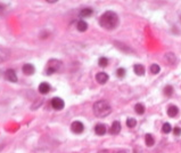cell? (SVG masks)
Listing matches in <instances>:
<instances>
[{
    "label": "cell",
    "instance_id": "6da1fadb",
    "mask_svg": "<svg viewBox=\"0 0 181 153\" xmlns=\"http://www.w3.org/2000/svg\"><path fill=\"white\" fill-rule=\"evenodd\" d=\"M99 24L106 30H114L119 24V16L114 12H106L99 18Z\"/></svg>",
    "mask_w": 181,
    "mask_h": 153
},
{
    "label": "cell",
    "instance_id": "7a4b0ae2",
    "mask_svg": "<svg viewBox=\"0 0 181 153\" xmlns=\"http://www.w3.org/2000/svg\"><path fill=\"white\" fill-rule=\"evenodd\" d=\"M112 111V108L107 101H98L93 104V112L96 114V117L98 118H105L107 117Z\"/></svg>",
    "mask_w": 181,
    "mask_h": 153
},
{
    "label": "cell",
    "instance_id": "3957f363",
    "mask_svg": "<svg viewBox=\"0 0 181 153\" xmlns=\"http://www.w3.org/2000/svg\"><path fill=\"white\" fill-rule=\"evenodd\" d=\"M62 68V62L58 60H50L47 63V66H46V73L47 74H52V73H55L57 72L59 69Z\"/></svg>",
    "mask_w": 181,
    "mask_h": 153
},
{
    "label": "cell",
    "instance_id": "277c9868",
    "mask_svg": "<svg viewBox=\"0 0 181 153\" xmlns=\"http://www.w3.org/2000/svg\"><path fill=\"white\" fill-rule=\"evenodd\" d=\"M71 130L74 134H81L85 130V126L80 121H74L72 125H71Z\"/></svg>",
    "mask_w": 181,
    "mask_h": 153
},
{
    "label": "cell",
    "instance_id": "5b68a950",
    "mask_svg": "<svg viewBox=\"0 0 181 153\" xmlns=\"http://www.w3.org/2000/svg\"><path fill=\"white\" fill-rule=\"evenodd\" d=\"M51 106L54 108L55 110H62V109H64V101L62 100V98H59V97H54L51 100Z\"/></svg>",
    "mask_w": 181,
    "mask_h": 153
},
{
    "label": "cell",
    "instance_id": "8992f818",
    "mask_svg": "<svg viewBox=\"0 0 181 153\" xmlns=\"http://www.w3.org/2000/svg\"><path fill=\"white\" fill-rule=\"evenodd\" d=\"M5 78L8 81H10V82H17L16 72H15L13 69H9V70H7V71L5 72Z\"/></svg>",
    "mask_w": 181,
    "mask_h": 153
},
{
    "label": "cell",
    "instance_id": "52a82bcc",
    "mask_svg": "<svg viewBox=\"0 0 181 153\" xmlns=\"http://www.w3.org/2000/svg\"><path fill=\"white\" fill-rule=\"evenodd\" d=\"M164 61L169 65H173L177 63V56L173 53H166L164 55Z\"/></svg>",
    "mask_w": 181,
    "mask_h": 153
},
{
    "label": "cell",
    "instance_id": "ba28073f",
    "mask_svg": "<svg viewBox=\"0 0 181 153\" xmlns=\"http://www.w3.org/2000/svg\"><path fill=\"white\" fill-rule=\"evenodd\" d=\"M96 80L98 84H106L107 80H108V74L105 72H99L96 74Z\"/></svg>",
    "mask_w": 181,
    "mask_h": 153
},
{
    "label": "cell",
    "instance_id": "9c48e42d",
    "mask_svg": "<svg viewBox=\"0 0 181 153\" xmlns=\"http://www.w3.org/2000/svg\"><path fill=\"white\" fill-rule=\"evenodd\" d=\"M23 73L26 74V76H32L33 73L36 72V68L33 66L32 64H25L23 65Z\"/></svg>",
    "mask_w": 181,
    "mask_h": 153
},
{
    "label": "cell",
    "instance_id": "30bf717a",
    "mask_svg": "<svg viewBox=\"0 0 181 153\" xmlns=\"http://www.w3.org/2000/svg\"><path fill=\"white\" fill-rule=\"evenodd\" d=\"M50 92V85L48 82H41L39 85V93L42 94V95H46Z\"/></svg>",
    "mask_w": 181,
    "mask_h": 153
},
{
    "label": "cell",
    "instance_id": "8fae6325",
    "mask_svg": "<svg viewBox=\"0 0 181 153\" xmlns=\"http://www.w3.org/2000/svg\"><path fill=\"white\" fill-rule=\"evenodd\" d=\"M120 131H121V124L119 121H114L111 129H109V133L112 134V135H117Z\"/></svg>",
    "mask_w": 181,
    "mask_h": 153
},
{
    "label": "cell",
    "instance_id": "7c38bea8",
    "mask_svg": "<svg viewBox=\"0 0 181 153\" xmlns=\"http://www.w3.org/2000/svg\"><path fill=\"white\" fill-rule=\"evenodd\" d=\"M10 56V53L8 49L5 48H0V63H2L5 61H7Z\"/></svg>",
    "mask_w": 181,
    "mask_h": 153
},
{
    "label": "cell",
    "instance_id": "4fadbf2b",
    "mask_svg": "<svg viewBox=\"0 0 181 153\" xmlns=\"http://www.w3.org/2000/svg\"><path fill=\"white\" fill-rule=\"evenodd\" d=\"M178 113H179V109H178L175 105L169 106V109H168V116L170 118H175L178 116Z\"/></svg>",
    "mask_w": 181,
    "mask_h": 153
},
{
    "label": "cell",
    "instance_id": "5bb4252c",
    "mask_svg": "<svg viewBox=\"0 0 181 153\" xmlns=\"http://www.w3.org/2000/svg\"><path fill=\"white\" fill-rule=\"evenodd\" d=\"M106 127H105L104 125H101V124H99V125H97L96 127H95V133L98 135V136H103V135H105L106 134Z\"/></svg>",
    "mask_w": 181,
    "mask_h": 153
},
{
    "label": "cell",
    "instance_id": "9a60e30c",
    "mask_svg": "<svg viewBox=\"0 0 181 153\" xmlns=\"http://www.w3.org/2000/svg\"><path fill=\"white\" fill-rule=\"evenodd\" d=\"M133 71L137 76H144L145 74V68L141 64H137L133 66Z\"/></svg>",
    "mask_w": 181,
    "mask_h": 153
},
{
    "label": "cell",
    "instance_id": "2e32d148",
    "mask_svg": "<svg viewBox=\"0 0 181 153\" xmlns=\"http://www.w3.org/2000/svg\"><path fill=\"white\" fill-rule=\"evenodd\" d=\"M77 28L79 31H81V32H85V31H87V29H88V24H87V22H85V21H79L77 22Z\"/></svg>",
    "mask_w": 181,
    "mask_h": 153
},
{
    "label": "cell",
    "instance_id": "e0dca14e",
    "mask_svg": "<svg viewBox=\"0 0 181 153\" xmlns=\"http://www.w3.org/2000/svg\"><path fill=\"white\" fill-rule=\"evenodd\" d=\"M145 142H146V145H147V146H153L154 143H155V139H154V137L152 136L150 134H146Z\"/></svg>",
    "mask_w": 181,
    "mask_h": 153
},
{
    "label": "cell",
    "instance_id": "ac0fdd59",
    "mask_svg": "<svg viewBox=\"0 0 181 153\" xmlns=\"http://www.w3.org/2000/svg\"><path fill=\"white\" fill-rule=\"evenodd\" d=\"M92 13H93V10L91 8H85L80 12V16L89 17V16H91V15H92Z\"/></svg>",
    "mask_w": 181,
    "mask_h": 153
},
{
    "label": "cell",
    "instance_id": "d6986e66",
    "mask_svg": "<svg viewBox=\"0 0 181 153\" xmlns=\"http://www.w3.org/2000/svg\"><path fill=\"white\" fill-rule=\"evenodd\" d=\"M136 125H137V120L136 119H133V118H128L126 119V126L129 128H133V127H136Z\"/></svg>",
    "mask_w": 181,
    "mask_h": 153
},
{
    "label": "cell",
    "instance_id": "ffe728a7",
    "mask_svg": "<svg viewBox=\"0 0 181 153\" xmlns=\"http://www.w3.org/2000/svg\"><path fill=\"white\" fill-rule=\"evenodd\" d=\"M134 110H136V112H137L138 114H144V113H145V106L142 104H140V103L134 106Z\"/></svg>",
    "mask_w": 181,
    "mask_h": 153
},
{
    "label": "cell",
    "instance_id": "44dd1931",
    "mask_svg": "<svg viewBox=\"0 0 181 153\" xmlns=\"http://www.w3.org/2000/svg\"><path fill=\"white\" fill-rule=\"evenodd\" d=\"M150 71H152L153 74H157V73L161 71V68H160V65L158 64H152V66H150Z\"/></svg>",
    "mask_w": 181,
    "mask_h": 153
},
{
    "label": "cell",
    "instance_id": "7402d4cb",
    "mask_svg": "<svg viewBox=\"0 0 181 153\" xmlns=\"http://www.w3.org/2000/svg\"><path fill=\"white\" fill-rule=\"evenodd\" d=\"M98 64L100 65L101 68H105V66H107V64H108V60L106 57H100L99 61H98Z\"/></svg>",
    "mask_w": 181,
    "mask_h": 153
},
{
    "label": "cell",
    "instance_id": "603a6c76",
    "mask_svg": "<svg viewBox=\"0 0 181 153\" xmlns=\"http://www.w3.org/2000/svg\"><path fill=\"white\" fill-rule=\"evenodd\" d=\"M171 130H172V128H171V125H170V124H168V122H166V124H164V125H163V127H162V131H163L164 134H169Z\"/></svg>",
    "mask_w": 181,
    "mask_h": 153
},
{
    "label": "cell",
    "instance_id": "cb8c5ba5",
    "mask_svg": "<svg viewBox=\"0 0 181 153\" xmlns=\"http://www.w3.org/2000/svg\"><path fill=\"white\" fill-rule=\"evenodd\" d=\"M164 94L166 96H171L173 94V87L172 86H166L164 88Z\"/></svg>",
    "mask_w": 181,
    "mask_h": 153
},
{
    "label": "cell",
    "instance_id": "d4e9b609",
    "mask_svg": "<svg viewBox=\"0 0 181 153\" xmlns=\"http://www.w3.org/2000/svg\"><path fill=\"white\" fill-rule=\"evenodd\" d=\"M116 76H119V78H123V76H125V69H123V68L117 69V71H116Z\"/></svg>",
    "mask_w": 181,
    "mask_h": 153
},
{
    "label": "cell",
    "instance_id": "484cf974",
    "mask_svg": "<svg viewBox=\"0 0 181 153\" xmlns=\"http://www.w3.org/2000/svg\"><path fill=\"white\" fill-rule=\"evenodd\" d=\"M173 134H174L175 136H180V135H181V128H179V127L173 128Z\"/></svg>",
    "mask_w": 181,
    "mask_h": 153
},
{
    "label": "cell",
    "instance_id": "4316f807",
    "mask_svg": "<svg viewBox=\"0 0 181 153\" xmlns=\"http://www.w3.org/2000/svg\"><path fill=\"white\" fill-rule=\"evenodd\" d=\"M113 153H126V152H125L124 150H115Z\"/></svg>",
    "mask_w": 181,
    "mask_h": 153
},
{
    "label": "cell",
    "instance_id": "83f0119b",
    "mask_svg": "<svg viewBox=\"0 0 181 153\" xmlns=\"http://www.w3.org/2000/svg\"><path fill=\"white\" fill-rule=\"evenodd\" d=\"M98 153H109L107 150H104V151H100V152H98Z\"/></svg>",
    "mask_w": 181,
    "mask_h": 153
}]
</instances>
